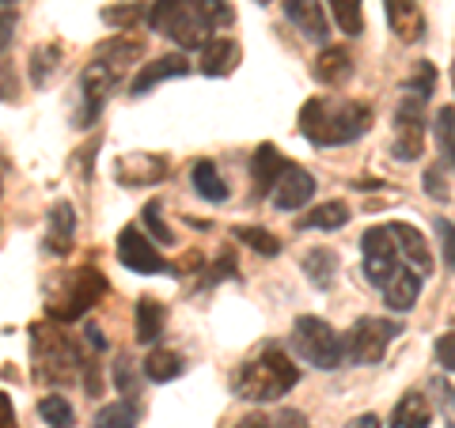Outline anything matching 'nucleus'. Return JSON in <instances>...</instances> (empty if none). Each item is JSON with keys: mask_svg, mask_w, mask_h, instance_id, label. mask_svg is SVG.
I'll use <instances>...</instances> for the list:
<instances>
[{"mask_svg": "<svg viewBox=\"0 0 455 428\" xmlns=\"http://www.w3.org/2000/svg\"><path fill=\"white\" fill-rule=\"evenodd\" d=\"M235 12L228 0H156L148 8V27L167 35L182 50H197L212 38V27L232 23Z\"/></svg>", "mask_w": 455, "mask_h": 428, "instance_id": "1", "label": "nucleus"}, {"mask_svg": "<svg viewBox=\"0 0 455 428\" xmlns=\"http://www.w3.org/2000/svg\"><path fill=\"white\" fill-rule=\"evenodd\" d=\"M372 130V107L357 99L315 95L300 107V133L315 148H338Z\"/></svg>", "mask_w": 455, "mask_h": 428, "instance_id": "2", "label": "nucleus"}, {"mask_svg": "<svg viewBox=\"0 0 455 428\" xmlns=\"http://www.w3.org/2000/svg\"><path fill=\"white\" fill-rule=\"evenodd\" d=\"M300 383V368L289 361V353H281L277 345H269L254 361H247L232 379L235 398L243 402H277L281 394H289Z\"/></svg>", "mask_w": 455, "mask_h": 428, "instance_id": "3", "label": "nucleus"}, {"mask_svg": "<svg viewBox=\"0 0 455 428\" xmlns=\"http://www.w3.org/2000/svg\"><path fill=\"white\" fill-rule=\"evenodd\" d=\"M31 334L38 376L46 383H76L80 372H92V364H84L80 341L73 334L57 330V326H31Z\"/></svg>", "mask_w": 455, "mask_h": 428, "instance_id": "4", "label": "nucleus"}, {"mask_svg": "<svg viewBox=\"0 0 455 428\" xmlns=\"http://www.w3.org/2000/svg\"><path fill=\"white\" fill-rule=\"evenodd\" d=\"M107 296V277L95 266H80L76 273H68L46 299V315L53 322H76Z\"/></svg>", "mask_w": 455, "mask_h": 428, "instance_id": "5", "label": "nucleus"}, {"mask_svg": "<svg viewBox=\"0 0 455 428\" xmlns=\"http://www.w3.org/2000/svg\"><path fill=\"white\" fill-rule=\"evenodd\" d=\"M292 349H296V356H304L307 364H315L319 372H338L341 361H346L341 334L331 322H323L319 315H300L292 322Z\"/></svg>", "mask_w": 455, "mask_h": 428, "instance_id": "6", "label": "nucleus"}, {"mask_svg": "<svg viewBox=\"0 0 455 428\" xmlns=\"http://www.w3.org/2000/svg\"><path fill=\"white\" fill-rule=\"evenodd\" d=\"M403 334V322H395V319H376V315H364L349 326V334L341 337V349H346V356L353 364H361V368H372L379 364L383 356H387L391 349V341Z\"/></svg>", "mask_w": 455, "mask_h": 428, "instance_id": "7", "label": "nucleus"}, {"mask_svg": "<svg viewBox=\"0 0 455 428\" xmlns=\"http://www.w3.org/2000/svg\"><path fill=\"white\" fill-rule=\"evenodd\" d=\"M125 73V65L110 61V57H95V61L80 73V114H76V125H95L99 114H103L110 91L118 88V80Z\"/></svg>", "mask_w": 455, "mask_h": 428, "instance_id": "8", "label": "nucleus"}, {"mask_svg": "<svg viewBox=\"0 0 455 428\" xmlns=\"http://www.w3.org/2000/svg\"><path fill=\"white\" fill-rule=\"evenodd\" d=\"M361 254H364V277H368V284H376V289H383V284L406 266L398 258V247H395V235L387 224H376L361 235Z\"/></svg>", "mask_w": 455, "mask_h": 428, "instance_id": "9", "label": "nucleus"}, {"mask_svg": "<svg viewBox=\"0 0 455 428\" xmlns=\"http://www.w3.org/2000/svg\"><path fill=\"white\" fill-rule=\"evenodd\" d=\"M421 110L425 103L414 95H406L403 99V107L395 110V160L398 163H414L421 160V152H425V122H421Z\"/></svg>", "mask_w": 455, "mask_h": 428, "instance_id": "10", "label": "nucleus"}, {"mask_svg": "<svg viewBox=\"0 0 455 428\" xmlns=\"http://www.w3.org/2000/svg\"><path fill=\"white\" fill-rule=\"evenodd\" d=\"M118 262L125 269H133V273H171V266L160 250H156V242L145 239L137 232V227H122V235H118Z\"/></svg>", "mask_w": 455, "mask_h": 428, "instance_id": "11", "label": "nucleus"}, {"mask_svg": "<svg viewBox=\"0 0 455 428\" xmlns=\"http://www.w3.org/2000/svg\"><path fill=\"white\" fill-rule=\"evenodd\" d=\"M167 170L171 163L160 152H130L114 163V175H118L122 186H156V182H164Z\"/></svg>", "mask_w": 455, "mask_h": 428, "instance_id": "12", "label": "nucleus"}, {"mask_svg": "<svg viewBox=\"0 0 455 428\" xmlns=\"http://www.w3.org/2000/svg\"><path fill=\"white\" fill-rule=\"evenodd\" d=\"M274 205L281 209V212H296V209H304L311 197H315V178L307 175L304 167H296V163H289L284 167V175L277 178V186H274Z\"/></svg>", "mask_w": 455, "mask_h": 428, "instance_id": "13", "label": "nucleus"}, {"mask_svg": "<svg viewBox=\"0 0 455 428\" xmlns=\"http://www.w3.org/2000/svg\"><path fill=\"white\" fill-rule=\"evenodd\" d=\"M387 227H391V235H395L398 258H403L410 269H414L418 277H429V273H433V250H429V242H425V235L418 232V227L403 224V220H395V224H387Z\"/></svg>", "mask_w": 455, "mask_h": 428, "instance_id": "14", "label": "nucleus"}, {"mask_svg": "<svg viewBox=\"0 0 455 428\" xmlns=\"http://www.w3.org/2000/svg\"><path fill=\"white\" fill-rule=\"evenodd\" d=\"M190 73V61L182 53H164V57H156V61H145L140 65V73L133 76V88L130 95L140 99V95H148L156 83H164V80H179V76H187Z\"/></svg>", "mask_w": 455, "mask_h": 428, "instance_id": "15", "label": "nucleus"}, {"mask_svg": "<svg viewBox=\"0 0 455 428\" xmlns=\"http://www.w3.org/2000/svg\"><path fill=\"white\" fill-rule=\"evenodd\" d=\"M284 16L311 42L331 38V20H326V12H323V0H284Z\"/></svg>", "mask_w": 455, "mask_h": 428, "instance_id": "16", "label": "nucleus"}, {"mask_svg": "<svg viewBox=\"0 0 455 428\" xmlns=\"http://www.w3.org/2000/svg\"><path fill=\"white\" fill-rule=\"evenodd\" d=\"M289 160L274 148V145H259L251 155V178H254V197H269L277 186V178L284 175Z\"/></svg>", "mask_w": 455, "mask_h": 428, "instance_id": "17", "label": "nucleus"}, {"mask_svg": "<svg viewBox=\"0 0 455 428\" xmlns=\"http://www.w3.org/2000/svg\"><path fill=\"white\" fill-rule=\"evenodd\" d=\"M383 8H387L391 31L403 42H421L425 38V16H421L418 0H383Z\"/></svg>", "mask_w": 455, "mask_h": 428, "instance_id": "18", "label": "nucleus"}, {"mask_svg": "<svg viewBox=\"0 0 455 428\" xmlns=\"http://www.w3.org/2000/svg\"><path fill=\"white\" fill-rule=\"evenodd\" d=\"M311 73H315V80L326 83V88H341V83H349V76H353V53L346 46H326L315 57Z\"/></svg>", "mask_w": 455, "mask_h": 428, "instance_id": "19", "label": "nucleus"}, {"mask_svg": "<svg viewBox=\"0 0 455 428\" xmlns=\"http://www.w3.org/2000/svg\"><path fill=\"white\" fill-rule=\"evenodd\" d=\"M239 65V46L232 38H209L202 46V61H197V68H202L205 76L220 80V76H232Z\"/></svg>", "mask_w": 455, "mask_h": 428, "instance_id": "20", "label": "nucleus"}, {"mask_svg": "<svg viewBox=\"0 0 455 428\" xmlns=\"http://www.w3.org/2000/svg\"><path fill=\"white\" fill-rule=\"evenodd\" d=\"M421 281L425 277H418L410 266H403L379 292H383V299H387L391 311H414L418 307V296H421Z\"/></svg>", "mask_w": 455, "mask_h": 428, "instance_id": "21", "label": "nucleus"}, {"mask_svg": "<svg viewBox=\"0 0 455 428\" xmlns=\"http://www.w3.org/2000/svg\"><path fill=\"white\" fill-rule=\"evenodd\" d=\"M387 424H391V428H429V424H433V406H429V398L418 394V391H406V394L395 402Z\"/></svg>", "mask_w": 455, "mask_h": 428, "instance_id": "22", "label": "nucleus"}, {"mask_svg": "<svg viewBox=\"0 0 455 428\" xmlns=\"http://www.w3.org/2000/svg\"><path fill=\"white\" fill-rule=\"evenodd\" d=\"M73 239H76V212L68 202H57L50 209V232H46V247L53 254H68L73 250Z\"/></svg>", "mask_w": 455, "mask_h": 428, "instance_id": "23", "label": "nucleus"}, {"mask_svg": "<svg viewBox=\"0 0 455 428\" xmlns=\"http://www.w3.org/2000/svg\"><path fill=\"white\" fill-rule=\"evenodd\" d=\"M304 273H307V281H311V289H319V292L334 289V281H338V273H341L338 254H334L331 247L307 250V254H304Z\"/></svg>", "mask_w": 455, "mask_h": 428, "instance_id": "24", "label": "nucleus"}, {"mask_svg": "<svg viewBox=\"0 0 455 428\" xmlns=\"http://www.w3.org/2000/svg\"><path fill=\"white\" fill-rule=\"evenodd\" d=\"M349 224V205L346 202H323L307 212V217L296 220L300 232H338V227Z\"/></svg>", "mask_w": 455, "mask_h": 428, "instance_id": "25", "label": "nucleus"}, {"mask_svg": "<svg viewBox=\"0 0 455 428\" xmlns=\"http://www.w3.org/2000/svg\"><path fill=\"white\" fill-rule=\"evenodd\" d=\"M190 182H194V190H197V197H205V202H212V205H220V202H228V182L220 178V170H217V163L212 160H197L194 167H190Z\"/></svg>", "mask_w": 455, "mask_h": 428, "instance_id": "26", "label": "nucleus"}, {"mask_svg": "<svg viewBox=\"0 0 455 428\" xmlns=\"http://www.w3.org/2000/svg\"><path fill=\"white\" fill-rule=\"evenodd\" d=\"M433 140L440 152V163L455 170V107H440L433 118Z\"/></svg>", "mask_w": 455, "mask_h": 428, "instance_id": "27", "label": "nucleus"}, {"mask_svg": "<svg viewBox=\"0 0 455 428\" xmlns=\"http://www.w3.org/2000/svg\"><path fill=\"white\" fill-rule=\"evenodd\" d=\"M182 372H187V364H182V356L171 353V349H152L145 356V379L148 383H171Z\"/></svg>", "mask_w": 455, "mask_h": 428, "instance_id": "28", "label": "nucleus"}, {"mask_svg": "<svg viewBox=\"0 0 455 428\" xmlns=\"http://www.w3.org/2000/svg\"><path fill=\"white\" fill-rule=\"evenodd\" d=\"M133 322H137V341H156L164 334V304H156L152 296H140L137 299V311H133Z\"/></svg>", "mask_w": 455, "mask_h": 428, "instance_id": "29", "label": "nucleus"}, {"mask_svg": "<svg viewBox=\"0 0 455 428\" xmlns=\"http://www.w3.org/2000/svg\"><path fill=\"white\" fill-rule=\"evenodd\" d=\"M232 235H235L239 242H247L251 250H259L262 258H277V254H281L277 235L266 232V227H247V224H239V227H232Z\"/></svg>", "mask_w": 455, "mask_h": 428, "instance_id": "30", "label": "nucleus"}, {"mask_svg": "<svg viewBox=\"0 0 455 428\" xmlns=\"http://www.w3.org/2000/svg\"><path fill=\"white\" fill-rule=\"evenodd\" d=\"M334 12V23L346 31L349 38H357L364 31V8H361V0H326Z\"/></svg>", "mask_w": 455, "mask_h": 428, "instance_id": "31", "label": "nucleus"}, {"mask_svg": "<svg viewBox=\"0 0 455 428\" xmlns=\"http://www.w3.org/2000/svg\"><path fill=\"white\" fill-rule=\"evenodd\" d=\"M57 61H61V46H57V42H50V46H38L31 53V83H35V88H42V83L57 73Z\"/></svg>", "mask_w": 455, "mask_h": 428, "instance_id": "32", "label": "nucleus"}, {"mask_svg": "<svg viewBox=\"0 0 455 428\" xmlns=\"http://www.w3.org/2000/svg\"><path fill=\"white\" fill-rule=\"evenodd\" d=\"M38 417L50 428H73V406H68V398H61V394H46L38 402Z\"/></svg>", "mask_w": 455, "mask_h": 428, "instance_id": "33", "label": "nucleus"}, {"mask_svg": "<svg viewBox=\"0 0 455 428\" xmlns=\"http://www.w3.org/2000/svg\"><path fill=\"white\" fill-rule=\"evenodd\" d=\"M140 16H145V4H140V0H125V4L103 8V23L114 27V31H133Z\"/></svg>", "mask_w": 455, "mask_h": 428, "instance_id": "34", "label": "nucleus"}, {"mask_svg": "<svg viewBox=\"0 0 455 428\" xmlns=\"http://www.w3.org/2000/svg\"><path fill=\"white\" fill-rule=\"evenodd\" d=\"M95 428H137V406L133 402H110L107 409H99Z\"/></svg>", "mask_w": 455, "mask_h": 428, "instance_id": "35", "label": "nucleus"}, {"mask_svg": "<svg viewBox=\"0 0 455 428\" xmlns=\"http://www.w3.org/2000/svg\"><path fill=\"white\" fill-rule=\"evenodd\" d=\"M433 88H436V68L429 65V61H421L418 65V73L406 80V95H414V99H421V103H429V95H433Z\"/></svg>", "mask_w": 455, "mask_h": 428, "instance_id": "36", "label": "nucleus"}, {"mask_svg": "<svg viewBox=\"0 0 455 428\" xmlns=\"http://www.w3.org/2000/svg\"><path fill=\"white\" fill-rule=\"evenodd\" d=\"M114 387L125 394V402L137 406L140 383H137V376H133V361H130V356H118V364H114Z\"/></svg>", "mask_w": 455, "mask_h": 428, "instance_id": "37", "label": "nucleus"}, {"mask_svg": "<svg viewBox=\"0 0 455 428\" xmlns=\"http://www.w3.org/2000/svg\"><path fill=\"white\" fill-rule=\"evenodd\" d=\"M160 212H164L160 202H148L145 209H140V217H145V224H148V232H152L156 242H175V235H171V227H167V220L160 217Z\"/></svg>", "mask_w": 455, "mask_h": 428, "instance_id": "38", "label": "nucleus"}, {"mask_svg": "<svg viewBox=\"0 0 455 428\" xmlns=\"http://www.w3.org/2000/svg\"><path fill=\"white\" fill-rule=\"evenodd\" d=\"M429 391H433V398H436V406L444 409V424H448V428H455V387L436 376V379L429 383Z\"/></svg>", "mask_w": 455, "mask_h": 428, "instance_id": "39", "label": "nucleus"}, {"mask_svg": "<svg viewBox=\"0 0 455 428\" xmlns=\"http://www.w3.org/2000/svg\"><path fill=\"white\" fill-rule=\"evenodd\" d=\"M433 227H436V239H440V254H444V266L455 269V224H451L448 217H436Z\"/></svg>", "mask_w": 455, "mask_h": 428, "instance_id": "40", "label": "nucleus"}, {"mask_svg": "<svg viewBox=\"0 0 455 428\" xmlns=\"http://www.w3.org/2000/svg\"><path fill=\"white\" fill-rule=\"evenodd\" d=\"M421 182H425V194H429L433 202H448V178H444V170H440V167L425 170Z\"/></svg>", "mask_w": 455, "mask_h": 428, "instance_id": "41", "label": "nucleus"}, {"mask_svg": "<svg viewBox=\"0 0 455 428\" xmlns=\"http://www.w3.org/2000/svg\"><path fill=\"white\" fill-rule=\"evenodd\" d=\"M433 353H436V364L444 368L448 376H455V334H444V337H436Z\"/></svg>", "mask_w": 455, "mask_h": 428, "instance_id": "42", "label": "nucleus"}, {"mask_svg": "<svg viewBox=\"0 0 455 428\" xmlns=\"http://www.w3.org/2000/svg\"><path fill=\"white\" fill-rule=\"evenodd\" d=\"M16 23H20V16L12 12V4H0V53L8 50L12 35H16Z\"/></svg>", "mask_w": 455, "mask_h": 428, "instance_id": "43", "label": "nucleus"}, {"mask_svg": "<svg viewBox=\"0 0 455 428\" xmlns=\"http://www.w3.org/2000/svg\"><path fill=\"white\" fill-rule=\"evenodd\" d=\"M269 428H311V424H307V417L300 409H281L277 417L269 421Z\"/></svg>", "mask_w": 455, "mask_h": 428, "instance_id": "44", "label": "nucleus"}, {"mask_svg": "<svg viewBox=\"0 0 455 428\" xmlns=\"http://www.w3.org/2000/svg\"><path fill=\"white\" fill-rule=\"evenodd\" d=\"M224 277H239V273H235V254H232V250H224L220 262L212 266V273H209V281H224Z\"/></svg>", "mask_w": 455, "mask_h": 428, "instance_id": "45", "label": "nucleus"}, {"mask_svg": "<svg viewBox=\"0 0 455 428\" xmlns=\"http://www.w3.org/2000/svg\"><path fill=\"white\" fill-rule=\"evenodd\" d=\"M0 428H16V406L4 391H0Z\"/></svg>", "mask_w": 455, "mask_h": 428, "instance_id": "46", "label": "nucleus"}, {"mask_svg": "<svg viewBox=\"0 0 455 428\" xmlns=\"http://www.w3.org/2000/svg\"><path fill=\"white\" fill-rule=\"evenodd\" d=\"M346 428H379V417H372V413H364V417H353Z\"/></svg>", "mask_w": 455, "mask_h": 428, "instance_id": "47", "label": "nucleus"}, {"mask_svg": "<svg viewBox=\"0 0 455 428\" xmlns=\"http://www.w3.org/2000/svg\"><path fill=\"white\" fill-rule=\"evenodd\" d=\"M235 428H269V421H266V417H259V413H254V417H243V421H239Z\"/></svg>", "mask_w": 455, "mask_h": 428, "instance_id": "48", "label": "nucleus"}, {"mask_svg": "<svg viewBox=\"0 0 455 428\" xmlns=\"http://www.w3.org/2000/svg\"><path fill=\"white\" fill-rule=\"evenodd\" d=\"M88 341H92V349H103V334H99L95 326H88Z\"/></svg>", "mask_w": 455, "mask_h": 428, "instance_id": "49", "label": "nucleus"}, {"mask_svg": "<svg viewBox=\"0 0 455 428\" xmlns=\"http://www.w3.org/2000/svg\"><path fill=\"white\" fill-rule=\"evenodd\" d=\"M259 4H274V0H259Z\"/></svg>", "mask_w": 455, "mask_h": 428, "instance_id": "50", "label": "nucleus"}, {"mask_svg": "<svg viewBox=\"0 0 455 428\" xmlns=\"http://www.w3.org/2000/svg\"><path fill=\"white\" fill-rule=\"evenodd\" d=\"M0 4H12V0H0Z\"/></svg>", "mask_w": 455, "mask_h": 428, "instance_id": "51", "label": "nucleus"}]
</instances>
